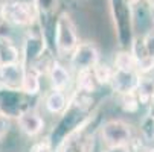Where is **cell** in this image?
<instances>
[{
    "label": "cell",
    "mask_w": 154,
    "mask_h": 152,
    "mask_svg": "<svg viewBox=\"0 0 154 152\" xmlns=\"http://www.w3.org/2000/svg\"><path fill=\"white\" fill-rule=\"evenodd\" d=\"M0 17L14 26H29L35 20V9L25 0H6L0 5Z\"/></svg>",
    "instance_id": "6da1fadb"
},
{
    "label": "cell",
    "mask_w": 154,
    "mask_h": 152,
    "mask_svg": "<svg viewBox=\"0 0 154 152\" xmlns=\"http://www.w3.org/2000/svg\"><path fill=\"white\" fill-rule=\"evenodd\" d=\"M55 43H57V49L61 55H67L75 50L78 46V34L75 23L72 21L70 15L67 12L60 14L57 18V25H55Z\"/></svg>",
    "instance_id": "7a4b0ae2"
},
{
    "label": "cell",
    "mask_w": 154,
    "mask_h": 152,
    "mask_svg": "<svg viewBox=\"0 0 154 152\" xmlns=\"http://www.w3.org/2000/svg\"><path fill=\"white\" fill-rule=\"evenodd\" d=\"M102 139L110 148H124L131 140V129L122 120H108L102 126Z\"/></svg>",
    "instance_id": "3957f363"
},
{
    "label": "cell",
    "mask_w": 154,
    "mask_h": 152,
    "mask_svg": "<svg viewBox=\"0 0 154 152\" xmlns=\"http://www.w3.org/2000/svg\"><path fill=\"white\" fill-rule=\"evenodd\" d=\"M99 61V53L92 43H78V46L72 52V67L81 70H92Z\"/></svg>",
    "instance_id": "277c9868"
},
{
    "label": "cell",
    "mask_w": 154,
    "mask_h": 152,
    "mask_svg": "<svg viewBox=\"0 0 154 152\" xmlns=\"http://www.w3.org/2000/svg\"><path fill=\"white\" fill-rule=\"evenodd\" d=\"M18 126L25 134L34 137L37 134H40L43 131V126H45V122L40 117L38 113L35 111H25L18 116Z\"/></svg>",
    "instance_id": "5b68a950"
},
{
    "label": "cell",
    "mask_w": 154,
    "mask_h": 152,
    "mask_svg": "<svg viewBox=\"0 0 154 152\" xmlns=\"http://www.w3.org/2000/svg\"><path fill=\"white\" fill-rule=\"evenodd\" d=\"M23 70L20 69L17 62L14 64H3L0 66V76L2 79L9 85V87H21V81H23Z\"/></svg>",
    "instance_id": "8992f818"
},
{
    "label": "cell",
    "mask_w": 154,
    "mask_h": 152,
    "mask_svg": "<svg viewBox=\"0 0 154 152\" xmlns=\"http://www.w3.org/2000/svg\"><path fill=\"white\" fill-rule=\"evenodd\" d=\"M69 82H70L69 72L66 70L61 64L55 62L54 66H52V69H51V84L54 87V90L63 91L66 87L69 85Z\"/></svg>",
    "instance_id": "52a82bcc"
},
{
    "label": "cell",
    "mask_w": 154,
    "mask_h": 152,
    "mask_svg": "<svg viewBox=\"0 0 154 152\" xmlns=\"http://www.w3.org/2000/svg\"><path fill=\"white\" fill-rule=\"evenodd\" d=\"M17 58L18 50L15 49L14 43L9 38L0 35V64H14L17 62Z\"/></svg>",
    "instance_id": "ba28073f"
},
{
    "label": "cell",
    "mask_w": 154,
    "mask_h": 152,
    "mask_svg": "<svg viewBox=\"0 0 154 152\" xmlns=\"http://www.w3.org/2000/svg\"><path fill=\"white\" fill-rule=\"evenodd\" d=\"M64 106H66V96L63 91L60 90H54L48 99H46V108H48V111L49 113H61L64 110Z\"/></svg>",
    "instance_id": "9c48e42d"
},
{
    "label": "cell",
    "mask_w": 154,
    "mask_h": 152,
    "mask_svg": "<svg viewBox=\"0 0 154 152\" xmlns=\"http://www.w3.org/2000/svg\"><path fill=\"white\" fill-rule=\"evenodd\" d=\"M21 88L28 94H37L40 91V79H38V73L35 70H28L23 75Z\"/></svg>",
    "instance_id": "30bf717a"
},
{
    "label": "cell",
    "mask_w": 154,
    "mask_h": 152,
    "mask_svg": "<svg viewBox=\"0 0 154 152\" xmlns=\"http://www.w3.org/2000/svg\"><path fill=\"white\" fill-rule=\"evenodd\" d=\"M136 64H137L136 58L130 52H121V53H118V56L115 59L116 70H119V72H133Z\"/></svg>",
    "instance_id": "8fae6325"
},
{
    "label": "cell",
    "mask_w": 154,
    "mask_h": 152,
    "mask_svg": "<svg viewBox=\"0 0 154 152\" xmlns=\"http://www.w3.org/2000/svg\"><path fill=\"white\" fill-rule=\"evenodd\" d=\"M78 87L82 91H93L95 88V76L92 70H81L78 73Z\"/></svg>",
    "instance_id": "7c38bea8"
},
{
    "label": "cell",
    "mask_w": 154,
    "mask_h": 152,
    "mask_svg": "<svg viewBox=\"0 0 154 152\" xmlns=\"http://www.w3.org/2000/svg\"><path fill=\"white\" fill-rule=\"evenodd\" d=\"M93 76L98 82H108L110 79L113 78V73L107 66H102V64H96L93 67Z\"/></svg>",
    "instance_id": "4fadbf2b"
},
{
    "label": "cell",
    "mask_w": 154,
    "mask_h": 152,
    "mask_svg": "<svg viewBox=\"0 0 154 152\" xmlns=\"http://www.w3.org/2000/svg\"><path fill=\"white\" fill-rule=\"evenodd\" d=\"M31 152H52V151H51L49 143L41 142V143H37V145L32 148V151H31Z\"/></svg>",
    "instance_id": "5bb4252c"
},
{
    "label": "cell",
    "mask_w": 154,
    "mask_h": 152,
    "mask_svg": "<svg viewBox=\"0 0 154 152\" xmlns=\"http://www.w3.org/2000/svg\"><path fill=\"white\" fill-rule=\"evenodd\" d=\"M6 131H8V122H6V119H3L0 116V140L5 137Z\"/></svg>",
    "instance_id": "9a60e30c"
},
{
    "label": "cell",
    "mask_w": 154,
    "mask_h": 152,
    "mask_svg": "<svg viewBox=\"0 0 154 152\" xmlns=\"http://www.w3.org/2000/svg\"><path fill=\"white\" fill-rule=\"evenodd\" d=\"M140 2V0H127V3L130 5V6H134V5H137Z\"/></svg>",
    "instance_id": "2e32d148"
},
{
    "label": "cell",
    "mask_w": 154,
    "mask_h": 152,
    "mask_svg": "<svg viewBox=\"0 0 154 152\" xmlns=\"http://www.w3.org/2000/svg\"><path fill=\"white\" fill-rule=\"evenodd\" d=\"M143 152H154V149H145Z\"/></svg>",
    "instance_id": "e0dca14e"
},
{
    "label": "cell",
    "mask_w": 154,
    "mask_h": 152,
    "mask_svg": "<svg viewBox=\"0 0 154 152\" xmlns=\"http://www.w3.org/2000/svg\"><path fill=\"white\" fill-rule=\"evenodd\" d=\"M151 100H152V103H154V91H152V94H151Z\"/></svg>",
    "instance_id": "ac0fdd59"
},
{
    "label": "cell",
    "mask_w": 154,
    "mask_h": 152,
    "mask_svg": "<svg viewBox=\"0 0 154 152\" xmlns=\"http://www.w3.org/2000/svg\"><path fill=\"white\" fill-rule=\"evenodd\" d=\"M149 3L152 5V8H154V0H149Z\"/></svg>",
    "instance_id": "d6986e66"
},
{
    "label": "cell",
    "mask_w": 154,
    "mask_h": 152,
    "mask_svg": "<svg viewBox=\"0 0 154 152\" xmlns=\"http://www.w3.org/2000/svg\"><path fill=\"white\" fill-rule=\"evenodd\" d=\"M0 20H2V17H0Z\"/></svg>",
    "instance_id": "ffe728a7"
}]
</instances>
